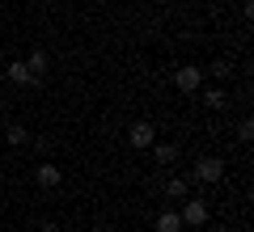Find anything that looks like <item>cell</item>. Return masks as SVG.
<instances>
[{"instance_id":"1","label":"cell","mask_w":254,"mask_h":232,"mask_svg":"<svg viewBox=\"0 0 254 232\" xmlns=\"http://www.w3.org/2000/svg\"><path fill=\"white\" fill-rule=\"evenodd\" d=\"M225 178V161H220V156H199V161H195V182H220Z\"/></svg>"},{"instance_id":"2","label":"cell","mask_w":254,"mask_h":232,"mask_svg":"<svg viewBox=\"0 0 254 232\" xmlns=\"http://www.w3.org/2000/svg\"><path fill=\"white\" fill-rule=\"evenodd\" d=\"M174 85H178L182 93H195V89H199V85H203V72L195 68V63H182V68L174 72Z\"/></svg>"},{"instance_id":"3","label":"cell","mask_w":254,"mask_h":232,"mask_svg":"<svg viewBox=\"0 0 254 232\" xmlns=\"http://www.w3.org/2000/svg\"><path fill=\"white\" fill-rule=\"evenodd\" d=\"M127 143H131V148H153V143H157L153 123H131V127H127Z\"/></svg>"},{"instance_id":"4","label":"cell","mask_w":254,"mask_h":232,"mask_svg":"<svg viewBox=\"0 0 254 232\" xmlns=\"http://www.w3.org/2000/svg\"><path fill=\"white\" fill-rule=\"evenodd\" d=\"M178 220H182V224H195V228H199V224H208V203H203V198H187Z\"/></svg>"},{"instance_id":"5","label":"cell","mask_w":254,"mask_h":232,"mask_svg":"<svg viewBox=\"0 0 254 232\" xmlns=\"http://www.w3.org/2000/svg\"><path fill=\"white\" fill-rule=\"evenodd\" d=\"M60 178H64V173H60V165H51V161H43V165L34 169V182H38L43 190H55V186H60Z\"/></svg>"},{"instance_id":"6","label":"cell","mask_w":254,"mask_h":232,"mask_svg":"<svg viewBox=\"0 0 254 232\" xmlns=\"http://www.w3.org/2000/svg\"><path fill=\"white\" fill-rule=\"evenodd\" d=\"M4 76H9L13 85H38L34 76H30V68H26V59H13L9 68H4Z\"/></svg>"},{"instance_id":"7","label":"cell","mask_w":254,"mask_h":232,"mask_svg":"<svg viewBox=\"0 0 254 232\" xmlns=\"http://www.w3.org/2000/svg\"><path fill=\"white\" fill-rule=\"evenodd\" d=\"M47 63H51V59H47V51H30L26 68H30V76H34V81H43V76H47Z\"/></svg>"},{"instance_id":"8","label":"cell","mask_w":254,"mask_h":232,"mask_svg":"<svg viewBox=\"0 0 254 232\" xmlns=\"http://www.w3.org/2000/svg\"><path fill=\"white\" fill-rule=\"evenodd\" d=\"M190 194V186H187V178H170L165 182V198H174V203H182V198Z\"/></svg>"},{"instance_id":"9","label":"cell","mask_w":254,"mask_h":232,"mask_svg":"<svg viewBox=\"0 0 254 232\" xmlns=\"http://www.w3.org/2000/svg\"><path fill=\"white\" fill-rule=\"evenodd\" d=\"M153 156H157V165H174L178 161V143H153Z\"/></svg>"},{"instance_id":"10","label":"cell","mask_w":254,"mask_h":232,"mask_svg":"<svg viewBox=\"0 0 254 232\" xmlns=\"http://www.w3.org/2000/svg\"><path fill=\"white\" fill-rule=\"evenodd\" d=\"M157 232H182L178 211H161V215H157Z\"/></svg>"},{"instance_id":"11","label":"cell","mask_w":254,"mask_h":232,"mask_svg":"<svg viewBox=\"0 0 254 232\" xmlns=\"http://www.w3.org/2000/svg\"><path fill=\"white\" fill-rule=\"evenodd\" d=\"M4 139H9V143H13V148H21V143H26V139H30V131H26V127H21V123H13V127H9V131H4Z\"/></svg>"},{"instance_id":"12","label":"cell","mask_w":254,"mask_h":232,"mask_svg":"<svg viewBox=\"0 0 254 232\" xmlns=\"http://www.w3.org/2000/svg\"><path fill=\"white\" fill-rule=\"evenodd\" d=\"M203 106H208V110H225V106H229V101H225V89H208Z\"/></svg>"},{"instance_id":"13","label":"cell","mask_w":254,"mask_h":232,"mask_svg":"<svg viewBox=\"0 0 254 232\" xmlns=\"http://www.w3.org/2000/svg\"><path fill=\"white\" fill-rule=\"evenodd\" d=\"M237 139H242V143L254 139V123H250V118H242V123H237Z\"/></svg>"},{"instance_id":"14","label":"cell","mask_w":254,"mask_h":232,"mask_svg":"<svg viewBox=\"0 0 254 232\" xmlns=\"http://www.w3.org/2000/svg\"><path fill=\"white\" fill-rule=\"evenodd\" d=\"M212 76H216V81H225V76H229V63L216 59V63H212Z\"/></svg>"},{"instance_id":"15","label":"cell","mask_w":254,"mask_h":232,"mask_svg":"<svg viewBox=\"0 0 254 232\" xmlns=\"http://www.w3.org/2000/svg\"><path fill=\"white\" fill-rule=\"evenodd\" d=\"M38 232H60V224H43V228H38Z\"/></svg>"},{"instance_id":"16","label":"cell","mask_w":254,"mask_h":232,"mask_svg":"<svg viewBox=\"0 0 254 232\" xmlns=\"http://www.w3.org/2000/svg\"><path fill=\"white\" fill-rule=\"evenodd\" d=\"M161 4H174V0H161Z\"/></svg>"}]
</instances>
